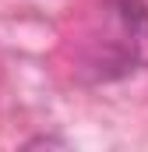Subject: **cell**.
I'll use <instances>...</instances> for the list:
<instances>
[{"label": "cell", "mask_w": 148, "mask_h": 152, "mask_svg": "<svg viewBox=\"0 0 148 152\" xmlns=\"http://www.w3.org/2000/svg\"><path fill=\"white\" fill-rule=\"evenodd\" d=\"M148 67V7L141 0H106L81 46L88 81H120Z\"/></svg>", "instance_id": "cell-1"}]
</instances>
